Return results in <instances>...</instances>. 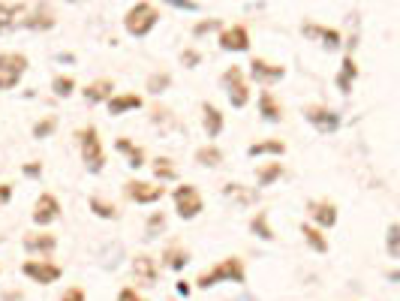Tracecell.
Segmentation results:
<instances>
[{"label":"cell","mask_w":400,"mask_h":301,"mask_svg":"<svg viewBox=\"0 0 400 301\" xmlns=\"http://www.w3.org/2000/svg\"><path fill=\"white\" fill-rule=\"evenodd\" d=\"M54 130H58V117L49 115V117H42V121H36L31 133H33V139H49Z\"/></svg>","instance_id":"35"},{"label":"cell","mask_w":400,"mask_h":301,"mask_svg":"<svg viewBox=\"0 0 400 301\" xmlns=\"http://www.w3.org/2000/svg\"><path fill=\"white\" fill-rule=\"evenodd\" d=\"M60 202H58V196L54 193H40V199L33 202V211H31V217H33V223L36 226H51L54 220H60Z\"/></svg>","instance_id":"9"},{"label":"cell","mask_w":400,"mask_h":301,"mask_svg":"<svg viewBox=\"0 0 400 301\" xmlns=\"http://www.w3.org/2000/svg\"><path fill=\"white\" fill-rule=\"evenodd\" d=\"M22 244H24V250L31 253V257H51L54 250H58V235H51V232H24V238H22Z\"/></svg>","instance_id":"10"},{"label":"cell","mask_w":400,"mask_h":301,"mask_svg":"<svg viewBox=\"0 0 400 301\" xmlns=\"http://www.w3.org/2000/svg\"><path fill=\"white\" fill-rule=\"evenodd\" d=\"M304 36H316V40H322L325 49H340V31H334V27L304 24Z\"/></svg>","instance_id":"27"},{"label":"cell","mask_w":400,"mask_h":301,"mask_svg":"<svg viewBox=\"0 0 400 301\" xmlns=\"http://www.w3.org/2000/svg\"><path fill=\"white\" fill-rule=\"evenodd\" d=\"M385 244H388V257L400 259V223H392L385 232Z\"/></svg>","instance_id":"37"},{"label":"cell","mask_w":400,"mask_h":301,"mask_svg":"<svg viewBox=\"0 0 400 301\" xmlns=\"http://www.w3.org/2000/svg\"><path fill=\"white\" fill-rule=\"evenodd\" d=\"M51 90H54V97H69L72 90H76V79H72V76H54L51 79Z\"/></svg>","instance_id":"36"},{"label":"cell","mask_w":400,"mask_h":301,"mask_svg":"<svg viewBox=\"0 0 400 301\" xmlns=\"http://www.w3.org/2000/svg\"><path fill=\"white\" fill-rule=\"evenodd\" d=\"M22 271H24L27 280H33V284H40V286H51V284H58V280L63 277V268L58 266V262H51L49 257L27 259L22 266Z\"/></svg>","instance_id":"6"},{"label":"cell","mask_w":400,"mask_h":301,"mask_svg":"<svg viewBox=\"0 0 400 301\" xmlns=\"http://www.w3.org/2000/svg\"><path fill=\"white\" fill-rule=\"evenodd\" d=\"M283 163H262V166L256 169V184L259 187H271L274 181L283 178Z\"/></svg>","instance_id":"30"},{"label":"cell","mask_w":400,"mask_h":301,"mask_svg":"<svg viewBox=\"0 0 400 301\" xmlns=\"http://www.w3.org/2000/svg\"><path fill=\"white\" fill-rule=\"evenodd\" d=\"M69 3H78V0H69Z\"/></svg>","instance_id":"48"},{"label":"cell","mask_w":400,"mask_h":301,"mask_svg":"<svg viewBox=\"0 0 400 301\" xmlns=\"http://www.w3.org/2000/svg\"><path fill=\"white\" fill-rule=\"evenodd\" d=\"M169 85H172L169 72H153V76L148 79V90H151V94H162V90H169Z\"/></svg>","instance_id":"38"},{"label":"cell","mask_w":400,"mask_h":301,"mask_svg":"<svg viewBox=\"0 0 400 301\" xmlns=\"http://www.w3.org/2000/svg\"><path fill=\"white\" fill-rule=\"evenodd\" d=\"M307 214H310V220L319 226V229H331V226L338 223V205H334L331 199H310V202H307Z\"/></svg>","instance_id":"12"},{"label":"cell","mask_w":400,"mask_h":301,"mask_svg":"<svg viewBox=\"0 0 400 301\" xmlns=\"http://www.w3.org/2000/svg\"><path fill=\"white\" fill-rule=\"evenodd\" d=\"M217 27H220V18H208V22H199V24L193 27V33H196V36H205V33L217 31Z\"/></svg>","instance_id":"40"},{"label":"cell","mask_w":400,"mask_h":301,"mask_svg":"<svg viewBox=\"0 0 400 301\" xmlns=\"http://www.w3.org/2000/svg\"><path fill=\"white\" fill-rule=\"evenodd\" d=\"M220 85L226 90V97H229V103L232 108H244L250 103V85H247V79H244V70L241 67H229L220 76Z\"/></svg>","instance_id":"5"},{"label":"cell","mask_w":400,"mask_h":301,"mask_svg":"<svg viewBox=\"0 0 400 301\" xmlns=\"http://www.w3.org/2000/svg\"><path fill=\"white\" fill-rule=\"evenodd\" d=\"M24 13L27 9L22 3H0V33H6V31H12L15 24H22Z\"/></svg>","instance_id":"26"},{"label":"cell","mask_w":400,"mask_h":301,"mask_svg":"<svg viewBox=\"0 0 400 301\" xmlns=\"http://www.w3.org/2000/svg\"><path fill=\"white\" fill-rule=\"evenodd\" d=\"M124 196L135 205H153L166 196V187H162V181H157V184H153V181H126Z\"/></svg>","instance_id":"7"},{"label":"cell","mask_w":400,"mask_h":301,"mask_svg":"<svg viewBox=\"0 0 400 301\" xmlns=\"http://www.w3.org/2000/svg\"><path fill=\"white\" fill-rule=\"evenodd\" d=\"M259 115H262V121H268V124L283 121V106H280V99L271 94V90H262L259 94Z\"/></svg>","instance_id":"19"},{"label":"cell","mask_w":400,"mask_h":301,"mask_svg":"<svg viewBox=\"0 0 400 301\" xmlns=\"http://www.w3.org/2000/svg\"><path fill=\"white\" fill-rule=\"evenodd\" d=\"M283 154H286L283 139H262L247 148V157H283Z\"/></svg>","instance_id":"21"},{"label":"cell","mask_w":400,"mask_h":301,"mask_svg":"<svg viewBox=\"0 0 400 301\" xmlns=\"http://www.w3.org/2000/svg\"><path fill=\"white\" fill-rule=\"evenodd\" d=\"M304 117H307V124H313L316 133H322V136L340 130V115L334 112L331 106H322V103L304 106Z\"/></svg>","instance_id":"8"},{"label":"cell","mask_w":400,"mask_h":301,"mask_svg":"<svg viewBox=\"0 0 400 301\" xmlns=\"http://www.w3.org/2000/svg\"><path fill=\"white\" fill-rule=\"evenodd\" d=\"M196 166H202V169L223 166V151L217 148V145H202V148L196 151Z\"/></svg>","instance_id":"28"},{"label":"cell","mask_w":400,"mask_h":301,"mask_svg":"<svg viewBox=\"0 0 400 301\" xmlns=\"http://www.w3.org/2000/svg\"><path fill=\"white\" fill-rule=\"evenodd\" d=\"M181 60H184L187 67H196V63H199V54H196V51H184V54H181Z\"/></svg>","instance_id":"46"},{"label":"cell","mask_w":400,"mask_h":301,"mask_svg":"<svg viewBox=\"0 0 400 301\" xmlns=\"http://www.w3.org/2000/svg\"><path fill=\"white\" fill-rule=\"evenodd\" d=\"M115 151L124 154V157H126V166H130V169H142V166H144V148L133 145L130 139H126V136H121V139L115 142Z\"/></svg>","instance_id":"23"},{"label":"cell","mask_w":400,"mask_h":301,"mask_svg":"<svg viewBox=\"0 0 400 301\" xmlns=\"http://www.w3.org/2000/svg\"><path fill=\"white\" fill-rule=\"evenodd\" d=\"M144 99L139 94H112L106 99V106H108V115L112 117H121L126 112H135V108H142Z\"/></svg>","instance_id":"17"},{"label":"cell","mask_w":400,"mask_h":301,"mask_svg":"<svg viewBox=\"0 0 400 301\" xmlns=\"http://www.w3.org/2000/svg\"><path fill=\"white\" fill-rule=\"evenodd\" d=\"M115 94V81L112 79H94L90 85L81 90V97H85V103L90 106H97V103H106L108 97Z\"/></svg>","instance_id":"18"},{"label":"cell","mask_w":400,"mask_h":301,"mask_svg":"<svg viewBox=\"0 0 400 301\" xmlns=\"http://www.w3.org/2000/svg\"><path fill=\"white\" fill-rule=\"evenodd\" d=\"M85 298H88V293L81 286H69L60 293V301H85Z\"/></svg>","instance_id":"41"},{"label":"cell","mask_w":400,"mask_h":301,"mask_svg":"<svg viewBox=\"0 0 400 301\" xmlns=\"http://www.w3.org/2000/svg\"><path fill=\"white\" fill-rule=\"evenodd\" d=\"M76 139H78V151H81L85 169L90 175H99V172L106 169V148H103V142H99V130L97 127H81L76 133Z\"/></svg>","instance_id":"1"},{"label":"cell","mask_w":400,"mask_h":301,"mask_svg":"<svg viewBox=\"0 0 400 301\" xmlns=\"http://www.w3.org/2000/svg\"><path fill=\"white\" fill-rule=\"evenodd\" d=\"M133 277H135V284L139 286H153L157 284V277H160V266H157V259L151 257V253H139V257L133 259Z\"/></svg>","instance_id":"13"},{"label":"cell","mask_w":400,"mask_h":301,"mask_svg":"<svg viewBox=\"0 0 400 301\" xmlns=\"http://www.w3.org/2000/svg\"><path fill=\"white\" fill-rule=\"evenodd\" d=\"M202 127H205L208 139H217V136L223 133L226 117H223V112H220V108H217L214 103H205V106H202Z\"/></svg>","instance_id":"20"},{"label":"cell","mask_w":400,"mask_h":301,"mask_svg":"<svg viewBox=\"0 0 400 301\" xmlns=\"http://www.w3.org/2000/svg\"><path fill=\"white\" fill-rule=\"evenodd\" d=\"M162 266L172 271H184L190 266V250L181 247V244H169V247L162 250Z\"/></svg>","instance_id":"25"},{"label":"cell","mask_w":400,"mask_h":301,"mask_svg":"<svg viewBox=\"0 0 400 301\" xmlns=\"http://www.w3.org/2000/svg\"><path fill=\"white\" fill-rule=\"evenodd\" d=\"M54 24H58V18H54V13L45 3L31 9V13H24V18H22V27H27V31H51Z\"/></svg>","instance_id":"16"},{"label":"cell","mask_w":400,"mask_h":301,"mask_svg":"<svg viewBox=\"0 0 400 301\" xmlns=\"http://www.w3.org/2000/svg\"><path fill=\"white\" fill-rule=\"evenodd\" d=\"M223 51H247L250 49V31L244 24H232V27H223L220 36H217Z\"/></svg>","instance_id":"11"},{"label":"cell","mask_w":400,"mask_h":301,"mask_svg":"<svg viewBox=\"0 0 400 301\" xmlns=\"http://www.w3.org/2000/svg\"><path fill=\"white\" fill-rule=\"evenodd\" d=\"M27 58L22 51H0V90H12L18 88V81L27 72Z\"/></svg>","instance_id":"4"},{"label":"cell","mask_w":400,"mask_h":301,"mask_svg":"<svg viewBox=\"0 0 400 301\" xmlns=\"http://www.w3.org/2000/svg\"><path fill=\"white\" fill-rule=\"evenodd\" d=\"M166 3H172L175 9H187V13H196V9H199L196 0H166Z\"/></svg>","instance_id":"43"},{"label":"cell","mask_w":400,"mask_h":301,"mask_svg":"<svg viewBox=\"0 0 400 301\" xmlns=\"http://www.w3.org/2000/svg\"><path fill=\"white\" fill-rule=\"evenodd\" d=\"M175 289H178V295H184V298H187L190 293H193V286H190V280H178V286H175Z\"/></svg>","instance_id":"47"},{"label":"cell","mask_w":400,"mask_h":301,"mask_svg":"<svg viewBox=\"0 0 400 301\" xmlns=\"http://www.w3.org/2000/svg\"><path fill=\"white\" fill-rule=\"evenodd\" d=\"M22 172L24 178H42V163H24Z\"/></svg>","instance_id":"42"},{"label":"cell","mask_w":400,"mask_h":301,"mask_svg":"<svg viewBox=\"0 0 400 301\" xmlns=\"http://www.w3.org/2000/svg\"><path fill=\"white\" fill-rule=\"evenodd\" d=\"M9 199H12V184H0V208H6Z\"/></svg>","instance_id":"45"},{"label":"cell","mask_w":400,"mask_h":301,"mask_svg":"<svg viewBox=\"0 0 400 301\" xmlns=\"http://www.w3.org/2000/svg\"><path fill=\"white\" fill-rule=\"evenodd\" d=\"M157 24H160V9L153 3H148V0L130 6L126 15H124V31L130 36H148Z\"/></svg>","instance_id":"2"},{"label":"cell","mask_w":400,"mask_h":301,"mask_svg":"<svg viewBox=\"0 0 400 301\" xmlns=\"http://www.w3.org/2000/svg\"><path fill=\"white\" fill-rule=\"evenodd\" d=\"M151 169H153V175H157V181H162V184H166V181H178V166L169 157H157Z\"/></svg>","instance_id":"33"},{"label":"cell","mask_w":400,"mask_h":301,"mask_svg":"<svg viewBox=\"0 0 400 301\" xmlns=\"http://www.w3.org/2000/svg\"><path fill=\"white\" fill-rule=\"evenodd\" d=\"M117 298H121V301H139L142 293H139V289H133V286H126V289H121V293H117Z\"/></svg>","instance_id":"44"},{"label":"cell","mask_w":400,"mask_h":301,"mask_svg":"<svg viewBox=\"0 0 400 301\" xmlns=\"http://www.w3.org/2000/svg\"><path fill=\"white\" fill-rule=\"evenodd\" d=\"M88 208L99 217V220H117V217H121L117 205L108 202V199H103V196H90V199H88Z\"/></svg>","instance_id":"29"},{"label":"cell","mask_w":400,"mask_h":301,"mask_svg":"<svg viewBox=\"0 0 400 301\" xmlns=\"http://www.w3.org/2000/svg\"><path fill=\"white\" fill-rule=\"evenodd\" d=\"M223 196H226V199H235L238 205H253V202H256V193H253V190H247L244 184H226V187H223Z\"/></svg>","instance_id":"32"},{"label":"cell","mask_w":400,"mask_h":301,"mask_svg":"<svg viewBox=\"0 0 400 301\" xmlns=\"http://www.w3.org/2000/svg\"><path fill=\"white\" fill-rule=\"evenodd\" d=\"M250 232H253V235H259L262 241H274V238H277L274 229H271V223H268V211H256V214H253V220H250Z\"/></svg>","instance_id":"31"},{"label":"cell","mask_w":400,"mask_h":301,"mask_svg":"<svg viewBox=\"0 0 400 301\" xmlns=\"http://www.w3.org/2000/svg\"><path fill=\"white\" fill-rule=\"evenodd\" d=\"M172 202H175V211H178L181 220H196V217L205 211V196L199 193L196 184H181V187H175V193H172Z\"/></svg>","instance_id":"3"},{"label":"cell","mask_w":400,"mask_h":301,"mask_svg":"<svg viewBox=\"0 0 400 301\" xmlns=\"http://www.w3.org/2000/svg\"><path fill=\"white\" fill-rule=\"evenodd\" d=\"M160 232H166V214L162 211H153L148 217V226H144V238H160Z\"/></svg>","instance_id":"34"},{"label":"cell","mask_w":400,"mask_h":301,"mask_svg":"<svg viewBox=\"0 0 400 301\" xmlns=\"http://www.w3.org/2000/svg\"><path fill=\"white\" fill-rule=\"evenodd\" d=\"M286 76V67H280V63H271L265 58H253L250 60V79L259 81V85H274Z\"/></svg>","instance_id":"14"},{"label":"cell","mask_w":400,"mask_h":301,"mask_svg":"<svg viewBox=\"0 0 400 301\" xmlns=\"http://www.w3.org/2000/svg\"><path fill=\"white\" fill-rule=\"evenodd\" d=\"M214 275L220 284H244L247 280V268L238 257H226L220 259V266H214Z\"/></svg>","instance_id":"15"},{"label":"cell","mask_w":400,"mask_h":301,"mask_svg":"<svg viewBox=\"0 0 400 301\" xmlns=\"http://www.w3.org/2000/svg\"><path fill=\"white\" fill-rule=\"evenodd\" d=\"M356 79H358V63H356V58H352V51L343 58V63H340V72H338V90L340 94H349L352 90V85H356Z\"/></svg>","instance_id":"22"},{"label":"cell","mask_w":400,"mask_h":301,"mask_svg":"<svg viewBox=\"0 0 400 301\" xmlns=\"http://www.w3.org/2000/svg\"><path fill=\"white\" fill-rule=\"evenodd\" d=\"M301 235L313 253H328V235H325V229H319L316 223H301Z\"/></svg>","instance_id":"24"},{"label":"cell","mask_w":400,"mask_h":301,"mask_svg":"<svg viewBox=\"0 0 400 301\" xmlns=\"http://www.w3.org/2000/svg\"><path fill=\"white\" fill-rule=\"evenodd\" d=\"M193 284H196V289H214L217 284H220V280H217L214 268H211V271H202V275H199V277L193 280Z\"/></svg>","instance_id":"39"}]
</instances>
